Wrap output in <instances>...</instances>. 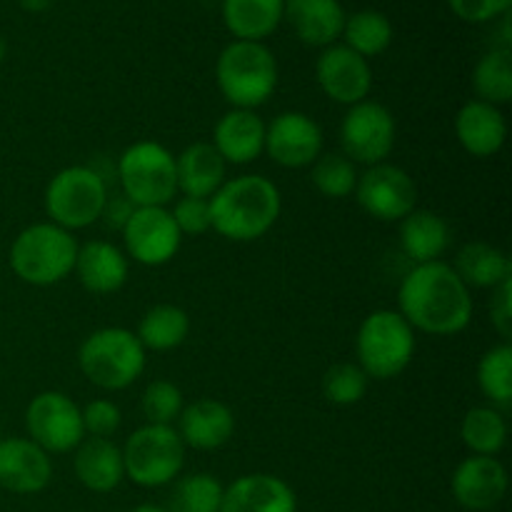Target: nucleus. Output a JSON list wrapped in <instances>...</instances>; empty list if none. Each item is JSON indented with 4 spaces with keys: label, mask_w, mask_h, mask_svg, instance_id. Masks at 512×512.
Instances as JSON below:
<instances>
[{
    "label": "nucleus",
    "mask_w": 512,
    "mask_h": 512,
    "mask_svg": "<svg viewBox=\"0 0 512 512\" xmlns=\"http://www.w3.org/2000/svg\"><path fill=\"white\" fill-rule=\"evenodd\" d=\"M343 38V45H348L353 53L363 55L365 60L375 58L393 43V23L388 20V15L378 13V10H360V13L345 18Z\"/></svg>",
    "instance_id": "nucleus-30"
},
{
    "label": "nucleus",
    "mask_w": 512,
    "mask_h": 512,
    "mask_svg": "<svg viewBox=\"0 0 512 512\" xmlns=\"http://www.w3.org/2000/svg\"><path fill=\"white\" fill-rule=\"evenodd\" d=\"M223 485L215 475L195 473L185 475L175 483L168 500V512H220Z\"/></svg>",
    "instance_id": "nucleus-33"
},
{
    "label": "nucleus",
    "mask_w": 512,
    "mask_h": 512,
    "mask_svg": "<svg viewBox=\"0 0 512 512\" xmlns=\"http://www.w3.org/2000/svg\"><path fill=\"white\" fill-rule=\"evenodd\" d=\"M225 160L213 143H193L175 158L178 190L190 198H213L225 183Z\"/></svg>",
    "instance_id": "nucleus-24"
},
{
    "label": "nucleus",
    "mask_w": 512,
    "mask_h": 512,
    "mask_svg": "<svg viewBox=\"0 0 512 512\" xmlns=\"http://www.w3.org/2000/svg\"><path fill=\"white\" fill-rule=\"evenodd\" d=\"M43 200L50 223L73 233L98 223L108 200V183L90 165H70L50 178Z\"/></svg>",
    "instance_id": "nucleus-8"
},
{
    "label": "nucleus",
    "mask_w": 512,
    "mask_h": 512,
    "mask_svg": "<svg viewBox=\"0 0 512 512\" xmlns=\"http://www.w3.org/2000/svg\"><path fill=\"white\" fill-rule=\"evenodd\" d=\"M473 88L478 93V100L483 103L500 105L512 100V58L510 50L495 48L480 58L473 73Z\"/></svg>",
    "instance_id": "nucleus-31"
},
{
    "label": "nucleus",
    "mask_w": 512,
    "mask_h": 512,
    "mask_svg": "<svg viewBox=\"0 0 512 512\" xmlns=\"http://www.w3.org/2000/svg\"><path fill=\"white\" fill-rule=\"evenodd\" d=\"M293 488L278 475L253 473L233 480L223 490L220 512H295Z\"/></svg>",
    "instance_id": "nucleus-18"
},
{
    "label": "nucleus",
    "mask_w": 512,
    "mask_h": 512,
    "mask_svg": "<svg viewBox=\"0 0 512 512\" xmlns=\"http://www.w3.org/2000/svg\"><path fill=\"white\" fill-rule=\"evenodd\" d=\"M283 18L310 48H328L343 35L345 10L340 0H285Z\"/></svg>",
    "instance_id": "nucleus-22"
},
{
    "label": "nucleus",
    "mask_w": 512,
    "mask_h": 512,
    "mask_svg": "<svg viewBox=\"0 0 512 512\" xmlns=\"http://www.w3.org/2000/svg\"><path fill=\"white\" fill-rule=\"evenodd\" d=\"M355 350L368 378H398L413 363L415 330L398 310H375L360 323Z\"/></svg>",
    "instance_id": "nucleus-7"
},
{
    "label": "nucleus",
    "mask_w": 512,
    "mask_h": 512,
    "mask_svg": "<svg viewBox=\"0 0 512 512\" xmlns=\"http://www.w3.org/2000/svg\"><path fill=\"white\" fill-rule=\"evenodd\" d=\"M28 438L45 453H70L85 440L83 413L78 403L58 390H45L25 410Z\"/></svg>",
    "instance_id": "nucleus-10"
},
{
    "label": "nucleus",
    "mask_w": 512,
    "mask_h": 512,
    "mask_svg": "<svg viewBox=\"0 0 512 512\" xmlns=\"http://www.w3.org/2000/svg\"><path fill=\"white\" fill-rule=\"evenodd\" d=\"M478 385L485 398L508 408L512 400V348L510 343L495 345L480 358Z\"/></svg>",
    "instance_id": "nucleus-34"
},
{
    "label": "nucleus",
    "mask_w": 512,
    "mask_h": 512,
    "mask_svg": "<svg viewBox=\"0 0 512 512\" xmlns=\"http://www.w3.org/2000/svg\"><path fill=\"white\" fill-rule=\"evenodd\" d=\"M120 233H123L125 255L148 268L170 263L183 243L173 215L165 208H135Z\"/></svg>",
    "instance_id": "nucleus-13"
},
{
    "label": "nucleus",
    "mask_w": 512,
    "mask_h": 512,
    "mask_svg": "<svg viewBox=\"0 0 512 512\" xmlns=\"http://www.w3.org/2000/svg\"><path fill=\"white\" fill-rule=\"evenodd\" d=\"M143 415L150 425H173L183 413V393L170 380H153L143 393Z\"/></svg>",
    "instance_id": "nucleus-37"
},
{
    "label": "nucleus",
    "mask_w": 512,
    "mask_h": 512,
    "mask_svg": "<svg viewBox=\"0 0 512 512\" xmlns=\"http://www.w3.org/2000/svg\"><path fill=\"white\" fill-rule=\"evenodd\" d=\"M180 235H203L210 230V203L205 198L183 195L170 210Z\"/></svg>",
    "instance_id": "nucleus-38"
},
{
    "label": "nucleus",
    "mask_w": 512,
    "mask_h": 512,
    "mask_svg": "<svg viewBox=\"0 0 512 512\" xmlns=\"http://www.w3.org/2000/svg\"><path fill=\"white\" fill-rule=\"evenodd\" d=\"M235 418L233 410L213 398H200L183 408L178 418V435L185 448L218 450L233 438Z\"/></svg>",
    "instance_id": "nucleus-21"
},
{
    "label": "nucleus",
    "mask_w": 512,
    "mask_h": 512,
    "mask_svg": "<svg viewBox=\"0 0 512 512\" xmlns=\"http://www.w3.org/2000/svg\"><path fill=\"white\" fill-rule=\"evenodd\" d=\"M73 273L88 293L110 295L125 285L130 263L128 255L108 240H88L85 245H78Z\"/></svg>",
    "instance_id": "nucleus-19"
},
{
    "label": "nucleus",
    "mask_w": 512,
    "mask_h": 512,
    "mask_svg": "<svg viewBox=\"0 0 512 512\" xmlns=\"http://www.w3.org/2000/svg\"><path fill=\"white\" fill-rule=\"evenodd\" d=\"M450 228L438 213L413 210L400 220V245L415 265L433 263L448 250Z\"/></svg>",
    "instance_id": "nucleus-27"
},
{
    "label": "nucleus",
    "mask_w": 512,
    "mask_h": 512,
    "mask_svg": "<svg viewBox=\"0 0 512 512\" xmlns=\"http://www.w3.org/2000/svg\"><path fill=\"white\" fill-rule=\"evenodd\" d=\"M73 468L85 488L93 493H110L125 478L123 450L108 438H88L78 445Z\"/></svg>",
    "instance_id": "nucleus-25"
},
{
    "label": "nucleus",
    "mask_w": 512,
    "mask_h": 512,
    "mask_svg": "<svg viewBox=\"0 0 512 512\" xmlns=\"http://www.w3.org/2000/svg\"><path fill=\"white\" fill-rule=\"evenodd\" d=\"M315 78L323 93L340 105L363 103L373 88L368 60L348 45H328L315 63Z\"/></svg>",
    "instance_id": "nucleus-15"
},
{
    "label": "nucleus",
    "mask_w": 512,
    "mask_h": 512,
    "mask_svg": "<svg viewBox=\"0 0 512 512\" xmlns=\"http://www.w3.org/2000/svg\"><path fill=\"white\" fill-rule=\"evenodd\" d=\"M133 210H135V205L130 203L123 193H115V195L108 193V200H105V208H103V215H100V218H105L108 228L123 230V225L128 223V218L133 215Z\"/></svg>",
    "instance_id": "nucleus-42"
},
{
    "label": "nucleus",
    "mask_w": 512,
    "mask_h": 512,
    "mask_svg": "<svg viewBox=\"0 0 512 512\" xmlns=\"http://www.w3.org/2000/svg\"><path fill=\"white\" fill-rule=\"evenodd\" d=\"M115 173L120 180V193L135 208H165L178 193L173 153L153 140H140L125 148Z\"/></svg>",
    "instance_id": "nucleus-6"
},
{
    "label": "nucleus",
    "mask_w": 512,
    "mask_h": 512,
    "mask_svg": "<svg viewBox=\"0 0 512 512\" xmlns=\"http://www.w3.org/2000/svg\"><path fill=\"white\" fill-rule=\"evenodd\" d=\"M450 488H453L455 500H458L465 510L483 512L495 508V505L505 498V490H508V473H505L503 463H500L498 458L473 455V458H465L463 463L455 468Z\"/></svg>",
    "instance_id": "nucleus-17"
},
{
    "label": "nucleus",
    "mask_w": 512,
    "mask_h": 512,
    "mask_svg": "<svg viewBox=\"0 0 512 512\" xmlns=\"http://www.w3.org/2000/svg\"><path fill=\"white\" fill-rule=\"evenodd\" d=\"M493 303H490V320H493V328L498 330L500 338L505 343H510L512 338V278L500 283L493 290Z\"/></svg>",
    "instance_id": "nucleus-41"
},
{
    "label": "nucleus",
    "mask_w": 512,
    "mask_h": 512,
    "mask_svg": "<svg viewBox=\"0 0 512 512\" xmlns=\"http://www.w3.org/2000/svg\"><path fill=\"white\" fill-rule=\"evenodd\" d=\"M130 512H168V510L160 508V505H150V503H145V505H138V508H133Z\"/></svg>",
    "instance_id": "nucleus-44"
},
{
    "label": "nucleus",
    "mask_w": 512,
    "mask_h": 512,
    "mask_svg": "<svg viewBox=\"0 0 512 512\" xmlns=\"http://www.w3.org/2000/svg\"><path fill=\"white\" fill-rule=\"evenodd\" d=\"M78 258V240L55 223L28 225L10 248V268L23 283L48 288L68 278Z\"/></svg>",
    "instance_id": "nucleus-4"
},
{
    "label": "nucleus",
    "mask_w": 512,
    "mask_h": 512,
    "mask_svg": "<svg viewBox=\"0 0 512 512\" xmlns=\"http://www.w3.org/2000/svg\"><path fill=\"white\" fill-rule=\"evenodd\" d=\"M213 148L225 163L248 165L265 153V123L255 110L233 108L213 130Z\"/></svg>",
    "instance_id": "nucleus-20"
},
{
    "label": "nucleus",
    "mask_w": 512,
    "mask_h": 512,
    "mask_svg": "<svg viewBox=\"0 0 512 512\" xmlns=\"http://www.w3.org/2000/svg\"><path fill=\"white\" fill-rule=\"evenodd\" d=\"M313 185L325 198H348L358 185V170L345 155H320L313 163Z\"/></svg>",
    "instance_id": "nucleus-35"
},
{
    "label": "nucleus",
    "mask_w": 512,
    "mask_h": 512,
    "mask_svg": "<svg viewBox=\"0 0 512 512\" xmlns=\"http://www.w3.org/2000/svg\"><path fill=\"white\" fill-rule=\"evenodd\" d=\"M455 135L473 158H490L505 145L508 123L500 108L483 100H470L455 118Z\"/></svg>",
    "instance_id": "nucleus-23"
},
{
    "label": "nucleus",
    "mask_w": 512,
    "mask_h": 512,
    "mask_svg": "<svg viewBox=\"0 0 512 512\" xmlns=\"http://www.w3.org/2000/svg\"><path fill=\"white\" fill-rule=\"evenodd\" d=\"M80 413H83L85 433H90L93 438H110L113 433H118L120 423H123L120 408L113 400H93Z\"/></svg>",
    "instance_id": "nucleus-39"
},
{
    "label": "nucleus",
    "mask_w": 512,
    "mask_h": 512,
    "mask_svg": "<svg viewBox=\"0 0 512 512\" xmlns=\"http://www.w3.org/2000/svg\"><path fill=\"white\" fill-rule=\"evenodd\" d=\"M210 203V228L233 243L258 240L278 223L283 198L265 175H238L225 180Z\"/></svg>",
    "instance_id": "nucleus-2"
},
{
    "label": "nucleus",
    "mask_w": 512,
    "mask_h": 512,
    "mask_svg": "<svg viewBox=\"0 0 512 512\" xmlns=\"http://www.w3.org/2000/svg\"><path fill=\"white\" fill-rule=\"evenodd\" d=\"M460 435H463V443L473 450V455L495 458L508 440V423L498 410L473 408L463 418Z\"/></svg>",
    "instance_id": "nucleus-32"
},
{
    "label": "nucleus",
    "mask_w": 512,
    "mask_h": 512,
    "mask_svg": "<svg viewBox=\"0 0 512 512\" xmlns=\"http://www.w3.org/2000/svg\"><path fill=\"white\" fill-rule=\"evenodd\" d=\"M340 143L345 158L353 163L378 165L385 163L395 145V118L385 105L375 100L350 105L340 125Z\"/></svg>",
    "instance_id": "nucleus-11"
},
{
    "label": "nucleus",
    "mask_w": 512,
    "mask_h": 512,
    "mask_svg": "<svg viewBox=\"0 0 512 512\" xmlns=\"http://www.w3.org/2000/svg\"><path fill=\"white\" fill-rule=\"evenodd\" d=\"M215 80L233 108L255 110L268 103L278 88V60L268 45L233 40L218 55Z\"/></svg>",
    "instance_id": "nucleus-3"
},
{
    "label": "nucleus",
    "mask_w": 512,
    "mask_h": 512,
    "mask_svg": "<svg viewBox=\"0 0 512 512\" xmlns=\"http://www.w3.org/2000/svg\"><path fill=\"white\" fill-rule=\"evenodd\" d=\"M448 5L465 23H488L510 13L512 0H448Z\"/></svg>",
    "instance_id": "nucleus-40"
},
{
    "label": "nucleus",
    "mask_w": 512,
    "mask_h": 512,
    "mask_svg": "<svg viewBox=\"0 0 512 512\" xmlns=\"http://www.w3.org/2000/svg\"><path fill=\"white\" fill-rule=\"evenodd\" d=\"M285 0H223V23L235 40L263 43L283 23Z\"/></svg>",
    "instance_id": "nucleus-26"
},
{
    "label": "nucleus",
    "mask_w": 512,
    "mask_h": 512,
    "mask_svg": "<svg viewBox=\"0 0 512 512\" xmlns=\"http://www.w3.org/2000/svg\"><path fill=\"white\" fill-rule=\"evenodd\" d=\"M53 3L55 0H20V5H23L28 13H43V10H48Z\"/></svg>",
    "instance_id": "nucleus-43"
},
{
    "label": "nucleus",
    "mask_w": 512,
    "mask_h": 512,
    "mask_svg": "<svg viewBox=\"0 0 512 512\" xmlns=\"http://www.w3.org/2000/svg\"><path fill=\"white\" fill-rule=\"evenodd\" d=\"M398 305L410 328L430 335H458L473 318L470 288L443 260L415 265L400 283Z\"/></svg>",
    "instance_id": "nucleus-1"
},
{
    "label": "nucleus",
    "mask_w": 512,
    "mask_h": 512,
    "mask_svg": "<svg viewBox=\"0 0 512 512\" xmlns=\"http://www.w3.org/2000/svg\"><path fill=\"white\" fill-rule=\"evenodd\" d=\"M78 365L98 388L125 390L143 375L145 348L130 330L100 328L80 345Z\"/></svg>",
    "instance_id": "nucleus-5"
},
{
    "label": "nucleus",
    "mask_w": 512,
    "mask_h": 512,
    "mask_svg": "<svg viewBox=\"0 0 512 512\" xmlns=\"http://www.w3.org/2000/svg\"><path fill=\"white\" fill-rule=\"evenodd\" d=\"M190 333V318L178 305H155L143 315L138 325V340L145 350L165 353L185 343Z\"/></svg>",
    "instance_id": "nucleus-29"
},
{
    "label": "nucleus",
    "mask_w": 512,
    "mask_h": 512,
    "mask_svg": "<svg viewBox=\"0 0 512 512\" xmlns=\"http://www.w3.org/2000/svg\"><path fill=\"white\" fill-rule=\"evenodd\" d=\"M368 375L355 363H338L323 375V395L333 405H355L368 393Z\"/></svg>",
    "instance_id": "nucleus-36"
},
{
    "label": "nucleus",
    "mask_w": 512,
    "mask_h": 512,
    "mask_svg": "<svg viewBox=\"0 0 512 512\" xmlns=\"http://www.w3.org/2000/svg\"><path fill=\"white\" fill-rule=\"evenodd\" d=\"M5 50H8V45H5L3 35H0V63H3V58H5Z\"/></svg>",
    "instance_id": "nucleus-45"
},
{
    "label": "nucleus",
    "mask_w": 512,
    "mask_h": 512,
    "mask_svg": "<svg viewBox=\"0 0 512 512\" xmlns=\"http://www.w3.org/2000/svg\"><path fill=\"white\" fill-rule=\"evenodd\" d=\"M453 270L468 288H498L512 278V263L508 255L490 243H468L460 248Z\"/></svg>",
    "instance_id": "nucleus-28"
},
{
    "label": "nucleus",
    "mask_w": 512,
    "mask_h": 512,
    "mask_svg": "<svg viewBox=\"0 0 512 512\" xmlns=\"http://www.w3.org/2000/svg\"><path fill=\"white\" fill-rule=\"evenodd\" d=\"M53 463L48 453L30 438L0 440V488L18 495H33L48 488Z\"/></svg>",
    "instance_id": "nucleus-16"
},
{
    "label": "nucleus",
    "mask_w": 512,
    "mask_h": 512,
    "mask_svg": "<svg viewBox=\"0 0 512 512\" xmlns=\"http://www.w3.org/2000/svg\"><path fill=\"white\" fill-rule=\"evenodd\" d=\"M355 198L370 218L393 223V220H403L405 215L413 213L418 188L403 168L378 163L370 165L363 175H358Z\"/></svg>",
    "instance_id": "nucleus-12"
},
{
    "label": "nucleus",
    "mask_w": 512,
    "mask_h": 512,
    "mask_svg": "<svg viewBox=\"0 0 512 512\" xmlns=\"http://www.w3.org/2000/svg\"><path fill=\"white\" fill-rule=\"evenodd\" d=\"M120 450H123L125 478L140 488H160L173 483L185 463V445L173 425H143Z\"/></svg>",
    "instance_id": "nucleus-9"
},
{
    "label": "nucleus",
    "mask_w": 512,
    "mask_h": 512,
    "mask_svg": "<svg viewBox=\"0 0 512 512\" xmlns=\"http://www.w3.org/2000/svg\"><path fill=\"white\" fill-rule=\"evenodd\" d=\"M323 130L310 115L288 110L265 125V153L283 168H305L320 158Z\"/></svg>",
    "instance_id": "nucleus-14"
}]
</instances>
